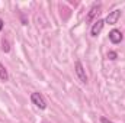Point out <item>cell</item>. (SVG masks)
Listing matches in <instances>:
<instances>
[{
  "label": "cell",
  "mask_w": 125,
  "mask_h": 123,
  "mask_svg": "<svg viewBox=\"0 0 125 123\" xmlns=\"http://www.w3.org/2000/svg\"><path fill=\"white\" fill-rule=\"evenodd\" d=\"M31 100H32V103H33L36 107H39L41 110L47 109V101H45V98H44V96H42L41 93H32Z\"/></svg>",
  "instance_id": "1"
},
{
  "label": "cell",
  "mask_w": 125,
  "mask_h": 123,
  "mask_svg": "<svg viewBox=\"0 0 125 123\" xmlns=\"http://www.w3.org/2000/svg\"><path fill=\"white\" fill-rule=\"evenodd\" d=\"M74 68H76V74H77V77H79V80L82 81V83H87V75H86V71H84V68H83V65H82V62L77 61L76 62V65H74Z\"/></svg>",
  "instance_id": "2"
},
{
  "label": "cell",
  "mask_w": 125,
  "mask_h": 123,
  "mask_svg": "<svg viewBox=\"0 0 125 123\" xmlns=\"http://www.w3.org/2000/svg\"><path fill=\"white\" fill-rule=\"evenodd\" d=\"M119 16H121V10H114V12H111L108 16H106V23H109V25H115L116 22H118V19H119Z\"/></svg>",
  "instance_id": "3"
},
{
  "label": "cell",
  "mask_w": 125,
  "mask_h": 123,
  "mask_svg": "<svg viewBox=\"0 0 125 123\" xmlns=\"http://www.w3.org/2000/svg\"><path fill=\"white\" fill-rule=\"evenodd\" d=\"M109 39H111L112 44H119L122 41V33H121V31L112 29V31L109 32Z\"/></svg>",
  "instance_id": "4"
},
{
  "label": "cell",
  "mask_w": 125,
  "mask_h": 123,
  "mask_svg": "<svg viewBox=\"0 0 125 123\" xmlns=\"http://www.w3.org/2000/svg\"><path fill=\"white\" fill-rule=\"evenodd\" d=\"M103 25H105V20H96L93 23V26H92V31H90V33H92V36H97L99 33H100V31L103 29Z\"/></svg>",
  "instance_id": "5"
},
{
  "label": "cell",
  "mask_w": 125,
  "mask_h": 123,
  "mask_svg": "<svg viewBox=\"0 0 125 123\" xmlns=\"http://www.w3.org/2000/svg\"><path fill=\"white\" fill-rule=\"evenodd\" d=\"M99 9H100V4H94L93 7L90 9V12H89V13H87V16H86V20H87V22L93 20V18L99 13Z\"/></svg>",
  "instance_id": "6"
},
{
  "label": "cell",
  "mask_w": 125,
  "mask_h": 123,
  "mask_svg": "<svg viewBox=\"0 0 125 123\" xmlns=\"http://www.w3.org/2000/svg\"><path fill=\"white\" fill-rule=\"evenodd\" d=\"M7 78H9V75H7V71H6L4 65L0 62V80H1V81H7Z\"/></svg>",
  "instance_id": "7"
},
{
  "label": "cell",
  "mask_w": 125,
  "mask_h": 123,
  "mask_svg": "<svg viewBox=\"0 0 125 123\" xmlns=\"http://www.w3.org/2000/svg\"><path fill=\"white\" fill-rule=\"evenodd\" d=\"M1 45H3V46H1V49H3L4 52H9V51H10V46H9V42H7L6 39H3V41H1Z\"/></svg>",
  "instance_id": "8"
},
{
  "label": "cell",
  "mask_w": 125,
  "mask_h": 123,
  "mask_svg": "<svg viewBox=\"0 0 125 123\" xmlns=\"http://www.w3.org/2000/svg\"><path fill=\"white\" fill-rule=\"evenodd\" d=\"M108 58H109V60H116V52L111 51V52L108 54Z\"/></svg>",
  "instance_id": "9"
},
{
  "label": "cell",
  "mask_w": 125,
  "mask_h": 123,
  "mask_svg": "<svg viewBox=\"0 0 125 123\" xmlns=\"http://www.w3.org/2000/svg\"><path fill=\"white\" fill-rule=\"evenodd\" d=\"M100 123H114V122H111L109 119H106V117L102 116V117H100Z\"/></svg>",
  "instance_id": "10"
},
{
  "label": "cell",
  "mask_w": 125,
  "mask_h": 123,
  "mask_svg": "<svg viewBox=\"0 0 125 123\" xmlns=\"http://www.w3.org/2000/svg\"><path fill=\"white\" fill-rule=\"evenodd\" d=\"M3 26H4V23H3V20L0 19V32H1V29H3Z\"/></svg>",
  "instance_id": "11"
}]
</instances>
